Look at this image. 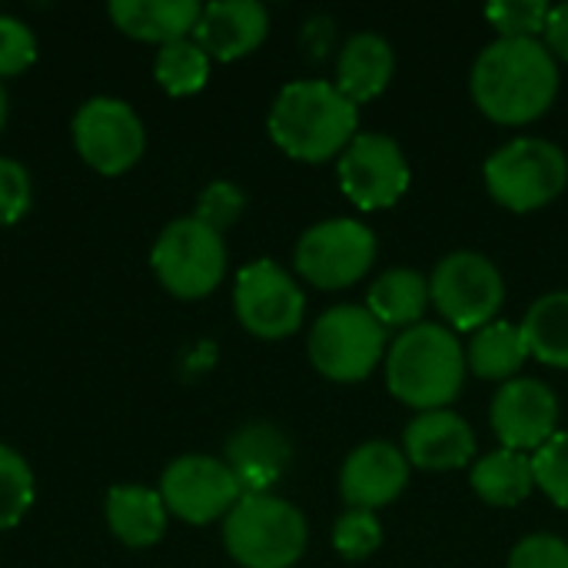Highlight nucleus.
Instances as JSON below:
<instances>
[{"label": "nucleus", "instance_id": "obj_1", "mask_svg": "<svg viewBox=\"0 0 568 568\" xmlns=\"http://www.w3.org/2000/svg\"><path fill=\"white\" fill-rule=\"evenodd\" d=\"M559 93V67L546 40L499 37L473 67L476 106L506 126L539 120Z\"/></svg>", "mask_w": 568, "mask_h": 568}, {"label": "nucleus", "instance_id": "obj_2", "mask_svg": "<svg viewBox=\"0 0 568 568\" xmlns=\"http://www.w3.org/2000/svg\"><path fill=\"white\" fill-rule=\"evenodd\" d=\"M273 143L303 163L339 156L359 126V106L349 103L329 80H293L270 106Z\"/></svg>", "mask_w": 568, "mask_h": 568}, {"label": "nucleus", "instance_id": "obj_3", "mask_svg": "<svg viewBox=\"0 0 568 568\" xmlns=\"http://www.w3.org/2000/svg\"><path fill=\"white\" fill-rule=\"evenodd\" d=\"M466 369V353L456 333L439 323H419L399 333L386 356L389 393L419 413L449 409L463 393Z\"/></svg>", "mask_w": 568, "mask_h": 568}, {"label": "nucleus", "instance_id": "obj_4", "mask_svg": "<svg viewBox=\"0 0 568 568\" xmlns=\"http://www.w3.org/2000/svg\"><path fill=\"white\" fill-rule=\"evenodd\" d=\"M306 539V516L273 493L243 496L223 523V546L243 568H293Z\"/></svg>", "mask_w": 568, "mask_h": 568}, {"label": "nucleus", "instance_id": "obj_5", "mask_svg": "<svg viewBox=\"0 0 568 568\" xmlns=\"http://www.w3.org/2000/svg\"><path fill=\"white\" fill-rule=\"evenodd\" d=\"M483 176L496 203L513 213H532L568 186V156L542 136H519L486 160Z\"/></svg>", "mask_w": 568, "mask_h": 568}, {"label": "nucleus", "instance_id": "obj_6", "mask_svg": "<svg viewBox=\"0 0 568 568\" xmlns=\"http://www.w3.org/2000/svg\"><path fill=\"white\" fill-rule=\"evenodd\" d=\"M150 266L166 293L180 300H203L226 276L223 233L210 230L196 216H180L156 236Z\"/></svg>", "mask_w": 568, "mask_h": 568}, {"label": "nucleus", "instance_id": "obj_7", "mask_svg": "<svg viewBox=\"0 0 568 568\" xmlns=\"http://www.w3.org/2000/svg\"><path fill=\"white\" fill-rule=\"evenodd\" d=\"M386 329L366 306H333L310 329V359L333 383H363L383 359Z\"/></svg>", "mask_w": 568, "mask_h": 568}, {"label": "nucleus", "instance_id": "obj_8", "mask_svg": "<svg viewBox=\"0 0 568 568\" xmlns=\"http://www.w3.org/2000/svg\"><path fill=\"white\" fill-rule=\"evenodd\" d=\"M506 283L496 263L483 253H449L429 276V303L453 329H483L503 310Z\"/></svg>", "mask_w": 568, "mask_h": 568}, {"label": "nucleus", "instance_id": "obj_9", "mask_svg": "<svg viewBox=\"0 0 568 568\" xmlns=\"http://www.w3.org/2000/svg\"><path fill=\"white\" fill-rule=\"evenodd\" d=\"M70 133L80 160L103 176L126 173L146 150L143 120L120 97H90L73 113Z\"/></svg>", "mask_w": 568, "mask_h": 568}, {"label": "nucleus", "instance_id": "obj_10", "mask_svg": "<svg viewBox=\"0 0 568 568\" xmlns=\"http://www.w3.org/2000/svg\"><path fill=\"white\" fill-rule=\"evenodd\" d=\"M293 263L306 283L346 290L376 263V233L359 220H323L300 236Z\"/></svg>", "mask_w": 568, "mask_h": 568}, {"label": "nucleus", "instance_id": "obj_11", "mask_svg": "<svg viewBox=\"0 0 568 568\" xmlns=\"http://www.w3.org/2000/svg\"><path fill=\"white\" fill-rule=\"evenodd\" d=\"M233 310L243 329L260 339H286L303 326L306 296L300 283L273 260H253L240 270Z\"/></svg>", "mask_w": 568, "mask_h": 568}, {"label": "nucleus", "instance_id": "obj_12", "mask_svg": "<svg viewBox=\"0 0 568 568\" xmlns=\"http://www.w3.org/2000/svg\"><path fill=\"white\" fill-rule=\"evenodd\" d=\"M156 493L166 513L190 526H210L216 519H226L230 509L243 499V489L230 466L200 453L173 459L163 469Z\"/></svg>", "mask_w": 568, "mask_h": 568}, {"label": "nucleus", "instance_id": "obj_13", "mask_svg": "<svg viewBox=\"0 0 568 568\" xmlns=\"http://www.w3.org/2000/svg\"><path fill=\"white\" fill-rule=\"evenodd\" d=\"M409 160L386 133H356L339 153V186L359 210L396 206L409 190Z\"/></svg>", "mask_w": 568, "mask_h": 568}, {"label": "nucleus", "instance_id": "obj_14", "mask_svg": "<svg viewBox=\"0 0 568 568\" xmlns=\"http://www.w3.org/2000/svg\"><path fill=\"white\" fill-rule=\"evenodd\" d=\"M489 423L503 449L529 456L559 433V399L542 379L516 376L496 393Z\"/></svg>", "mask_w": 568, "mask_h": 568}, {"label": "nucleus", "instance_id": "obj_15", "mask_svg": "<svg viewBox=\"0 0 568 568\" xmlns=\"http://www.w3.org/2000/svg\"><path fill=\"white\" fill-rule=\"evenodd\" d=\"M409 486V459L393 443L356 446L339 473V493L349 509H383L396 503Z\"/></svg>", "mask_w": 568, "mask_h": 568}, {"label": "nucleus", "instance_id": "obj_16", "mask_svg": "<svg viewBox=\"0 0 568 568\" xmlns=\"http://www.w3.org/2000/svg\"><path fill=\"white\" fill-rule=\"evenodd\" d=\"M270 33V13L256 0H213L203 7L193 40L210 60H240L253 53Z\"/></svg>", "mask_w": 568, "mask_h": 568}, {"label": "nucleus", "instance_id": "obj_17", "mask_svg": "<svg viewBox=\"0 0 568 568\" xmlns=\"http://www.w3.org/2000/svg\"><path fill=\"white\" fill-rule=\"evenodd\" d=\"M223 463L236 476L243 496H256L270 493L286 476L293 463V446L273 423H246L230 436Z\"/></svg>", "mask_w": 568, "mask_h": 568}, {"label": "nucleus", "instance_id": "obj_18", "mask_svg": "<svg viewBox=\"0 0 568 568\" xmlns=\"http://www.w3.org/2000/svg\"><path fill=\"white\" fill-rule=\"evenodd\" d=\"M403 453L413 466L429 469V473L463 469L476 453V433L453 409L419 413L406 429Z\"/></svg>", "mask_w": 568, "mask_h": 568}, {"label": "nucleus", "instance_id": "obj_19", "mask_svg": "<svg viewBox=\"0 0 568 568\" xmlns=\"http://www.w3.org/2000/svg\"><path fill=\"white\" fill-rule=\"evenodd\" d=\"M203 7L196 0H113L110 20L133 40L173 43L186 40L200 23Z\"/></svg>", "mask_w": 568, "mask_h": 568}, {"label": "nucleus", "instance_id": "obj_20", "mask_svg": "<svg viewBox=\"0 0 568 568\" xmlns=\"http://www.w3.org/2000/svg\"><path fill=\"white\" fill-rule=\"evenodd\" d=\"M396 70V57L386 37L379 33H353L339 53L336 63V90L349 100V103H366L376 100Z\"/></svg>", "mask_w": 568, "mask_h": 568}, {"label": "nucleus", "instance_id": "obj_21", "mask_svg": "<svg viewBox=\"0 0 568 568\" xmlns=\"http://www.w3.org/2000/svg\"><path fill=\"white\" fill-rule=\"evenodd\" d=\"M166 516L170 513L160 493L150 486H113L103 503V519L110 532L130 549L156 546L166 532Z\"/></svg>", "mask_w": 568, "mask_h": 568}, {"label": "nucleus", "instance_id": "obj_22", "mask_svg": "<svg viewBox=\"0 0 568 568\" xmlns=\"http://www.w3.org/2000/svg\"><path fill=\"white\" fill-rule=\"evenodd\" d=\"M426 306H429V280L409 266L386 270L373 283L366 300V310L383 329H403V333L423 323Z\"/></svg>", "mask_w": 568, "mask_h": 568}, {"label": "nucleus", "instance_id": "obj_23", "mask_svg": "<svg viewBox=\"0 0 568 568\" xmlns=\"http://www.w3.org/2000/svg\"><path fill=\"white\" fill-rule=\"evenodd\" d=\"M469 483L483 503L499 506V509H513V506L526 503L536 489L532 456L513 453V449H496L473 466Z\"/></svg>", "mask_w": 568, "mask_h": 568}, {"label": "nucleus", "instance_id": "obj_24", "mask_svg": "<svg viewBox=\"0 0 568 568\" xmlns=\"http://www.w3.org/2000/svg\"><path fill=\"white\" fill-rule=\"evenodd\" d=\"M529 346L523 336V326L496 320L483 329H476L469 349H466V366L479 379H516V373L526 366Z\"/></svg>", "mask_w": 568, "mask_h": 568}, {"label": "nucleus", "instance_id": "obj_25", "mask_svg": "<svg viewBox=\"0 0 568 568\" xmlns=\"http://www.w3.org/2000/svg\"><path fill=\"white\" fill-rule=\"evenodd\" d=\"M519 326L532 359L568 369V290L536 300Z\"/></svg>", "mask_w": 568, "mask_h": 568}, {"label": "nucleus", "instance_id": "obj_26", "mask_svg": "<svg viewBox=\"0 0 568 568\" xmlns=\"http://www.w3.org/2000/svg\"><path fill=\"white\" fill-rule=\"evenodd\" d=\"M153 77L170 97H190L210 80V53L193 37L163 43L153 60Z\"/></svg>", "mask_w": 568, "mask_h": 568}, {"label": "nucleus", "instance_id": "obj_27", "mask_svg": "<svg viewBox=\"0 0 568 568\" xmlns=\"http://www.w3.org/2000/svg\"><path fill=\"white\" fill-rule=\"evenodd\" d=\"M33 506V469L27 459L0 443V532L13 529Z\"/></svg>", "mask_w": 568, "mask_h": 568}, {"label": "nucleus", "instance_id": "obj_28", "mask_svg": "<svg viewBox=\"0 0 568 568\" xmlns=\"http://www.w3.org/2000/svg\"><path fill=\"white\" fill-rule=\"evenodd\" d=\"M333 546L343 559L349 562H363L369 559L379 546H383V526L376 519V513L369 509H346L336 519L333 529Z\"/></svg>", "mask_w": 568, "mask_h": 568}, {"label": "nucleus", "instance_id": "obj_29", "mask_svg": "<svg viewBox=\"0 0 568 568\" xmlns=\"http://www.w3.org/2000/svg\"><path fill=\"white\" fill-rule=\"evenodd\" d=\"M549 10L552 7L546 0H496L486 7V20L499 30V37L539 40V33H546Z\"/></svg>", "mask_w": 568, "mask_h": 568}, {"label": "nucleus", "instance_id": "obj_30", "mask_svg": "<svg viewBox=\"0 0 568 568\" xmlns=\"http://www.w3.org/2000/svg\"><path fill=\"white\" fill-rule=\"evenodd\" d=\"M536 486L568 513V429L556 433L542 449L532 453Z\"/></svg>", "mask_w": 568, "mask_h": 568}, {"label": "nucleus", "instance_id": "obj_31", "mask_svg": "<svg viewBox=\"0 0 568 568\" xmlns=\"http://www.w3.org/2000/svg\"><path fill=\"white\" fill-rule=\"evenodd\" d=\"M243 206H246L243 190H240L236 183H230V180H216V183H210V186L200 193V203H196V213H193V216H196L200 223H206L210 230L223 233L226 226H233V223L240 220Z\"/></svg>", "mask_w": 568, "mask_h": 568}, {"label": "nucleus", "instance_id": "obj_32", "mask_svg": "<svg viewBox=\"0 0 568 568\" xmlns=\"http://www.w3.org/2000/svg\"><path fill=\"white\" fill-rule=\"evenodd\" d=\"M37 60V37L33 30L10 13H0V80L23 73Z\"/></svg>", "mask_w": 568, "mask_h": 568}, {"label": "nucleus", "instance_id": "obj_33", "mask_svg": "<svg viewBox=\"0 0 568 568\" xmlns=\"http://www.w3.org/2000/svg\"><path fill=\"white\" fill-rule=\"evenodd\" d=\"M30 196H33L30 173L17 160L0 156V226L17 223L30 210Z\"/></svg>", "mask_w": 568, "mask_h": 568}, {"label": "nucleus", "instance_id": "obj_34", "mask_svg": "<svg viewBox=\"0 0 568 568\" xmlns=\"http://www.w3.org/2000/svg\"><path fill=\"white\" fill-rule=\"evenodd\" d=\"M509 568H568V542L549 532L526 536L513 549Z\"/></svg>", "mask_w": 568, "mask_h": 568}, {"label": "nucleus", "instance_id": "obj_35", "mask_svg": "<svg viewBox=\"0 0 568 568\" xmlns=\"http://www.w3.org/2000/svg\"><path fill=\"white\" fill-rule=\"evenodd\" d=\"M546 47L552 50V57H562L568 60V3H559L549 10V20H546Z\"/></svg>", "mask_w": 568, "mask_h": 568}, {"label": "nucleus", "instance_id": "obj_36", "mask_svg": "<svg viewBox=\"0 0 568 568\" xmlns=\"http://www.w3.org/2000/svg\"><path fill=\"white\" fill-rule=\"evenodd\" d=\"M3 123H7V90L0 83V130H3Z\"/></svg>", "mask_w": 568, "mask_h": 568}]
</instances>
